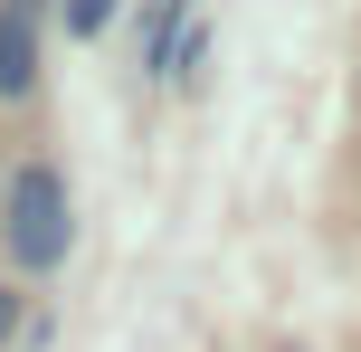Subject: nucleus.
<instances>
[{
	"instance_id": "1",
	"label": "nucleus",
	"mask_w": 361,
	"mask_h": 352,
	"mask_svg": "<svg viewBox=\"0 0 361 352\" xmlns=\"http://www.w3.org/2000/svg\"><path fill=\"white\" fill-rule=\"evenodd\" d=\"M67 181H57V171L48 162H29V171H19V181H10V257L19 267H57V257H67Z\"/></svg>"
},
{
	"instance_id": "2",
	"label": "nucleus",
	"mask_w": 361,
	"mask_h": 352,
	"mask_svg": "<svg viewBox=\"0 0 361 352\" xmlns=\"http://www.w3.org/2000/svg\"><path fill=\"white\" fill-rule=\"evenodd\" d=\"M38 86V38H29V0L0 10V95H29Z\"/></svg>"
},
{
	"instance_id": "3",
	"label": "nucleus",
	"mask_w": 361,
	"mask_h": 352,
	"mask_svg": "<svg viewBox=\"0 0 361 352\" xmlns=\"http://www.w3.org/2000/svg\"><path fill=\"white\" fill-rule=\"evenodd\" d=\"M114 19V0H67V29H105Z\"/></svg>"
},
{
	"instance_id": "4",
	"label": "nucleus",
	"mask_w": 361,
	"mask_h": 352,
	"mask_svg": "<svg viewBox=\"0 0 361 352\" xmlns=\"http://www.w3.org/2000/svg\"><path fill=\"white\" fill-rule=\"evenodd\" d=\"M10 324H19V305H10V286H0V343H10Z\"/></svg>"
}]
</instances>
